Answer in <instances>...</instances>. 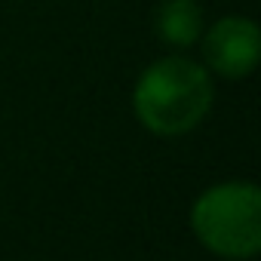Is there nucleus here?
I'll list each match as a JSON object with an SVG mask.
<instances>
[{"mask_svg":"<svg viewBox=\"0 0 261 261\" xmlns=\"http://www.w3.org/2000/svg\"><path fill=\"white\" fill-rule=\"evenodd\" d=\"M157 34L172 46H191L203 37V10L197 0H166L157 10Z\"/></svg>","mask_w":261,"mask_h":261,"instance_id":"4","label":"nucleus"},{"mask_svg":"<svg viewBox=\"0 0 261 261\" xmlns=\"http://www.w3.org/2000/svg\"><path fill=\"white\" fill-rule=\"evenodd\" d=\"M258 56H261V31L252 19L224 16L203 37L206 65L227 80H240L252 74L258 65Z\"/></svg>","mask_w":261,"mask_h":261,"instance_id":"3","label":"nucleus"},{"mask_svg":"<svg viewBox=\"0 0 261 261\" xmlns=\"http://www.w3.org/2000/svg\"><path fill=\"white\" fill-rule=\"evenodd\" d=\"M215 98L212 77L203 65L169 56L145 68L133 89V111L154 136H185L203 123Z\"/></svg>","mask_w":261,"mask_h":261,"instance_id":"1","label":"nucleus"},{"mask_svg":"<svg viewBox=\"0 0 261 261\" xmlns=\"http://www.w3.org/2000/svg\"><path fill=\"white\" fill-rule=\"evenodd\" d=\"M197 240L218 258L246 261L261 252V191L252 181H224L203 191L191 209Z\"/></svg>","mask_w":261,"mask_h":261,"instance_id":"2","label":"nucleus"}]
</instances>
